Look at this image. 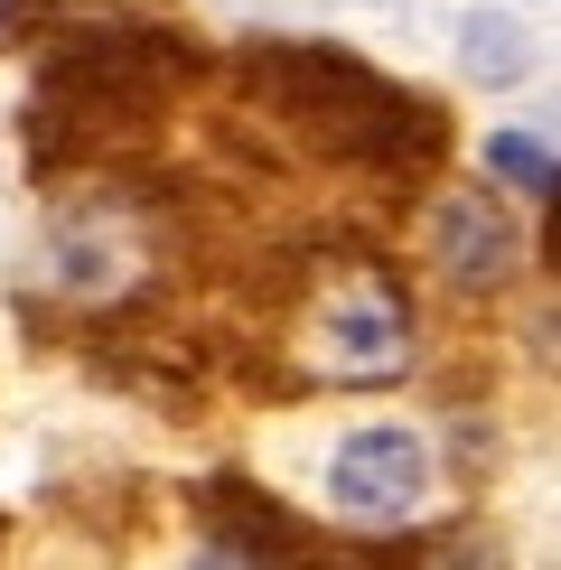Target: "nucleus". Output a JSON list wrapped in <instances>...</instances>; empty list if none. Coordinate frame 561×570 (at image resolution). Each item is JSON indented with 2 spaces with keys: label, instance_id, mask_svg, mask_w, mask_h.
<instances>
[{
  "label": "nucleus",
  "instance_id": "f257e3e1",
  "mask_svg": "<svg viewBox=\"0 0 561 570\" xmlns=\"http://www.w3.org/2000/svg\"><path fill=\"white\" fill-rule=\"evenodd\" d=\"M309 365L337 384H393L412 365V299L393 272H346L309 299Z\"/></svg>",
  "mask_w": 561,
  "mask_h": 570
},
{
  "label": "nucleus",
  "instance_id": "7ed1b4c3",
  "mask_svg": "<svg viewBox=\"0 0 561 570\" xmlns=\"http://www.w3.org/2000/svg\"><path fill=\"white\" fill-rule=\"evenodd\" d=\"M514 216L496 197H440L431 206V263H440V281H450V291H496V281L514 272Z\"/></svg>",
  "mask_w": 561,
  "mask_h": 570
},
{
  "label": "nucleus",
  "instance_id": "39448f33",
  "mask_svg": "<svg viewBox=\"0 0 561 570\" xmlns=\"http://www.w3.org/2000/svg\"><path fill=\"white\" fill-rule=\"evenodd\" d=\"M478 57H486L478 76H514V38L496 29V19H478Z\"/></svg>",
  "mask_w": 561,
  "mask_h": 570
},
{
  "label": "nucleus",
  "instance_id": "423d86ee",
  "mask_svg": "<svg viewBox=\"0 0 561 570\" xmlns=\"http://www.w3.org/2000/svg\"><path fill=\"white\" fill-rule=\"evenodd\" d=\"M197 570H263V561H253V552H244V542H216V552H206Z\"/></svg>",
  "mask_w": 561,
  "mask_h": 570
},
{
  "label": "nucleus",
  "instance_id": "f03ea898",
  "mask_svg": "<svg viewBox=\"0 0 561 570\" xmlns=\"http://www.w3.org/2000/svg\"><path fill=\"white\" fill-rule=\"evenodd\" d=\"M327 495H337V514H356V524H403V514H421V495H431V440L393 431V421L346 431L337 459H327Z\"/></svg>",
  "mask_w": 561,
  "mask_h": 570
},
{
  "label": "nucleus",
  "instance_id": "20e7f679",
  "mask_svg": "<svg viewBox=\"0 0 561 570\" xmlns=\"http://www.w3.org/2000/svg\"><path fill=\"white\" fill-rule=\"evenodd\" d=\"M486 159H496V178H514L524 197H552V140H533V131H496V140H486Z\"/></svg>",
  "mask_w": 561,
  "mask_h": 570
}]
</instances>
